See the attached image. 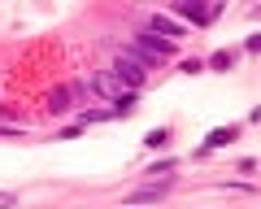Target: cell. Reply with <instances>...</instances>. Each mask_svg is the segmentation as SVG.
<instances>
[{
    "label": "cell",
    "mask_w": 261,
    "mask_h": 209,
    "mask_svg": "<svg viewBox=\"0 0 261 209\" xmlns=\"http://www.w3.org/2000/svg\"><path fill=\"white\" fill-rule=\"evenodd\" d=\"M152 61H157V57H148V53H118V79L126 87H144V83H148Z\"/></svg>",
    "instance_id": "6da1fadb"
},
{
    "label": "cell",
    "mask_w": 261,
    "mask_h": 209,
    "mask_svg": "<svg viewBox=\"0 0 261 209\" xmlns=\"http://www.w3.org/2000/svg\"><path fill=\"white\" fill-rule=\"evenodd\" d=\"M135 48H140V53H148V57H170V53H174V44H170L166 35H157V31L152 27H144V31H135Z\"/></svg>",
    "instance_id": "7a4b0ae2"
},
{
    "label": "cell",
    "mask_w": 261,
    "mask_h": 209,
    "mask_svg": "<svg viewBox=\"0 0 261 209\" xmlns=\"http://www.w3.org/2000/svg\"><path fill=\"white\" fill-rule=\"evenodd\" d=\"M174 188V174H166V179H157V183H148V188H135L126 196V205H152V200H161L166 192Z\"/></svg>",
    "instance_id": "3957f363"
},
{
    "label": "cell",
    "mask_w": 261,
    "mask_h": 209,
    "mask_svg": "<svg viewBox=\"0 0 261 209\" xmlns=\"http://www.w3.org/2000/svg\"><path fill=\"white\" fill-rule=\"evenodd\" d=\"M174 13H183L196 27H209V18H214V9H209L205 0H174Z\"/></svg>",
    "instance_id": "277c9868"
},
{
    "label": "cell",
    "mask_w": 261,
    "mask_h": 209,
    "mask_svg": "<svg viewBox=\"0 0 261 209\" xmlns=\"http://www.w3.org/2000/svg\"><path fill=\"white\" fill-rule=\"evenodd\" d=\"M70 104H74V87L70 83H57L53 92H48V114H65Z\"/></svg>",
    "instance_id": "5b68a950"
},
{
    "label": "cell",
    "mask_w": 261,
    "mask_h": 209,
    "mask_svg": "<svg viewBox=\"0 0 261 209\" xmlns=\"http://www.w3.org/2000/svg\"><path fill=\"white\" fill-rule=\"evenodd\" d=\"M148 27H152V31H157V35H166V39H170V44H178V39H183V35H187V31H183V22H174V18H166V13H157V18H152V22H148Z\"/></svg>",
    "instance_id": "8992f818"
},
{
    "label": "cell",
    "mask_w": 261,
    "mask_h": 209,
    "mask_svg": "<svg viewBox=\"0 0 261 209\" xmlns=\"http://www.w3.org/2000/svg\"><path fill=\"white\" fill-rule=\"evenodd\" d=\"M235 135H240L235 126H222V131H214V135H209V144H200V148H196V157H209V148H222V144H231Z\"/></svg>",
    "instance_id": "52a82bcc"
},
{
    "label": "cell",
    "mask_w": 261,
    "mask_h": 209,
    "mask_svg": "<svg viewBox=\"0 0 261 209\" xmlns=\"http://www.w3.org/2000/svg\"><path fill=\"white\" fill-rule=\"evenodd\" d=\"M96 92L100 96H122V83L113 74H96Z\"/></svg>",
    "instance_id": "ba28073f"
},
{
    "label": "cell",
    "mask_w": 261,
    "mask_h": 209,
    "mask_svg": "<svg viewBox=\"0 0 261 209\" xmlns=\"http://www.w3.org/2000/svg\"><path fill=\"white\" fill-rule=\"evenodd\" d=\"M109 118H118V109H87L83 122H109Z\"/></svg>",
    "instance_id": "9c48e42d"
},
{
    "label": "cell",
    "mask_w": 261,
    "mask_h": 209,
    "mask_svg": "<svg viewBox=\"0 0 261 209\" xmlns=\"http://www.w3.org/2000/svg\"><path fill=\"white\" fill-rule=\"evenodd\" d=\"M148 174H152V179H166V174H174V157H166V162L148 166Z\"/></svg>",
    "instance_id": "30bf717a"
},
{
    "label": "cell",
    "mask_w": 261,
    "mask_h": 209,
    "mask_svg": "<svg viewBox=\"0 0 261 209\" xmlns=\"http://www.w3.org/2000/svg\"><path fill=\"white\" fill-rule=\"evenodd\" d=\"M166 140H170V135H166V126H157V131H148V135H144V144H148V148H161Z\"/></svg>",
    "instance_id": "8fae6325"
},
{
    "label": "cell",
    "mask_w": 261,
    "mask_h": 209,
    "mask_svg": "<svg viewBox=\"0 0 261 209\" xmlns=\"http://www.w3.org/2000/svg\"><path fill=\"white\" fill-rule=\"evenodd\" d=\"M209 66H214V70H226V66H231V53H214V61H209Z\"/></svg>",
    "instance_id": "7c38bea8"
},
{
    "label": "cell",
    "mask_w": 261,
    "mask_h": 209,
    "mask_svg": "<svg viewBox=\"0 0 261 209\" xmlns=\"http://www.w3.org/2000/svg\"><path fill=\"white\" fill-rule=\"evenodd\" d=\"M0 205H13V196H9V192H0Z\"/></svg>",
    "instance_id": "4fadbf2b"
}]
</instances>
